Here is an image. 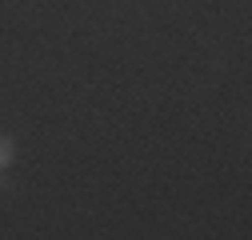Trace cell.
Instances as JSON below:
<instances>
[{"label":"cell","instance_id":"obj_1","mask_svg":"<svg viewBox=\"0 0 252 240\" xmlns=\"http://www.w3.org/2000/svg\"><path fill=\"white\" fill-rule=\"evenodd\" d=\"M12 160H16V140L12 136H0V172L12 168Z\"/></svg>","mask_w":252,"mask_h":240}]
</instances>
